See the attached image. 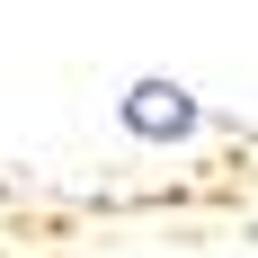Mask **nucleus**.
I'll use <instances>...</instances> for the list:
<instances>
[{
  "label": "nucleus",
  "instance_id": "nucleus-1",
  "mask_svg": "<svg viewBox=\"0 0 258 258\" xmlns=\"http://www.w3.org/2000/svg\"><path fill=\"white\" fill-rule=\"evenodd\" d=\"M196 116H205V107L187 98L178 80H134L125 89V134H143V143H187Z\"/></svg>",
  "mask_w": 258,
  "mask_h": 258
}]
</instances>
